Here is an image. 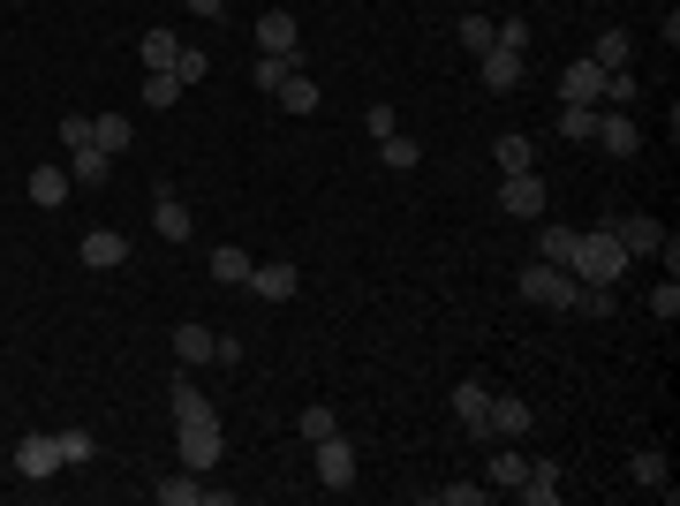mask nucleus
I'll return each instance as SVG.
<instances>
[{"label": "nucleus", "instance_id": "nucleus-44", "mask_svg": "<svg viewBox=\"0 0 680 506\" xmlns=\"http://www.w3.org/2000/svg\"><path fill=\"white\" fill-rule=\"evenodd\" d=\"M363 129H370V137H378V144H386V137H393V129H401V114H393V106H370V114H363Z\"/></svg>", "mask_w": 680, "mask_h": 506}, {"label": "nucleus", "instance_id": "nucleus-11", "mask_svg": "<svg viewBox=\"0 0 680 506\" xmlns=\"http://www.w3.org/2000/svg\"><path fill=\"white\" fill-rule=\"evenodd\" d=\"M23 197H30L38 212L68 204V167H30V174H23Z\"/></svg>", "mask_w": 680, "mask_h": 506}, {"label": "nucleus", "instance_id": "nucleus-43", "mask_svg": "<svg viewBox=\"0 0 680 506\" xmlns=\"http://www.w3.org/2000/svg\"><path fill=\"white\" fill-rule=\"evenodd\" d=\"M61 144L84 152V144H91V114H61Z\"/></svg>", "mask_w": 680, "mask_h": 506}, {"label": "nucleus", "instance_id": "nucleus-20", "mask_svg": "<svg viewBox=\"0 0 680 506\" xmlns=\"http://www.w3.org/2000/svg\"><path fill=\"white\" fill-rule=\"evenodd\" d=\"M514 492H521L529 506H552V499H559V461H529Z\"/></svg>", "mask_w": 680, "mask_h": 506}, {"label": "nucleus", "instance_id": "nucleus-4", "mask_svg": "<svg viewBox=\"0 0 680 506\" xmlns=\"http://www.w3.org/2000/svg\"><path fill=\"white\" fill-rule=\"evenodd\" d=\"M605 227H613V242H620L628 257H658V250H666V227H658L651 212H620V219H605Z\"/></svg>", "mask_w": 680, "mask_h": 506}, {"label": "nucleus", "instance_id": "nucleus-24", "mask_svg": "<svg viewBox=\"0 0 680 506\" xmlns=\"http://www.w3.org/2000/svg\"><path fill=\"white\" fill-rule=\"evenodd\" d=\"M484 408H492V393H484L477 378H462V385H454V416H462L477 439H484Z\"/></svg>", "mask_w": 680, "mask_h": 506}, {"label": "nucleus", "instance_id": "nucleus-30", "mask_svg": "<svg viewBox=\"0 0 680 506\" xmlns=\"http://www.w3.org/2000/svg\"><path fill=\"white\" fill-rule=\"evenodd\" d=\"M137 53H144V68H174L181 38H174V30H144V38H137Z\"/></svg>", "mask_w": 680, "mask_h": 506}, {"label": "nucleus", "instance_id": "nucleus-28", "mask_svg": "<svg viewBox=\"0 0 680 506\" xmlns=\"http://www.w3.org/2000/svg\"><path fill=\"white\" fill-rule=\"evenodd\" d=\"M492 160H500V174H529V167H537V144H529V137H500Z\"/></svg>", "mask_w": 680, "mask_h": 506}, {"label": "nucleus", "instance_id": "nucleus-46", "mask_svg": "<svg viewBox=\"0 0 680 506\" xmlns=\"http://www.w3.org/2000/svg\"><path fill=\"white\" fill-rule=\"evenodd\" d=\"M181 8H189V15H204V23H212V15H227V0H181Z\"/></svg>", "mask_w": 680, "mask_h": 506}, {"label": "nucleus", "instance_id": "nucleus-13", "mask_svg": "<svg viewBox=\"0 0 680 506\" xmlns=\"http://www.w3.org/2000/svg\"><path fill=\"white\" fill-rule=\"evenodd\" d=\"M597 144H605L613 160H635V152H643V129H635L628 114H597Z\"/></svg>", "mask_w": 680, "mask_h": 506}, {"label": "nucleus", "instance_id": "nucleus-22", "mask_svg": "<svg viewBox=\"0 0 680 506\" xmlns=\"http://www.w3.org/2000/svg\"><path fill=\"white\" fill-rule=\"evenodd\" d=\"M212 326H189V318H181V326H174V363H212Z\"/></svg>", "mask_w": 680, "mask_h": 506}, {"label": "nucleus", "instance_id": "nucleus-32", "mask_svg": "<svg viewBox=\"0 0 680 506\" xmlns=\"http://www.w3.org/2000/svg\"><path fill=\"white\" fill-rule=\"evenodd\" d=\"M597 114H605V106H559V137L590 144V137H597Z\"/></svg>", "mask_w": 680, "mask_h": 506}, {"label": "nucleus", "instance_id": "nucleus-41", "mask_svg": "<svg viewBox=\"0 0 680 506\" xmlns=\"http://www.w3.org/2000/svg\"><path fill=\"white\" fill-rule=\"evenodd\" d=\"M204 68H212V53H197V46H181V53H174V76H181V91H189Z\"/></svg>", "mask_w": 680, "mask_h": 506}, {"label": "nucleus", "instance_id": "nucleus-34", "mask_svg": "<svg viewBox=\"0 0 680 506\" xmlns=\"http://www.w3.org/2000/svg\"><path fill=\"white\" fill-rule=\"evenodd\" d=\"M174 99H181V76H174V68H152V76H144V106H160V114H167Z\"/></svg>", "mask_w": 680, "mask_h": 506}, {"label": "nucleus", "instance_id": "nucleus-35", "mask_svg": "<svg viewBox=\"0 0 680 506\" xmlns=\"http://www.w3.org/2000/svg\"><path fill=\"white\" fill-rule=\"evenodd\" d=\"M462 46H469V53H492V46H500V23H492V15H462Z\"/></svg>", "mask_w": 680, "mask_h": 506}, {"label": "nucleus", "instance_id": "nucleus-29", "mask_svg": "<svg viewBox=\"0 0 680 506\" xmlns=\"http://www.w3.org/2000/svg\"><path fill=\"white\" fill-rule=\"evenodd\" d=\"M378 160H386V167H393V174H408V167H424V144H416V137H401V129H393V137H386V144H378Z\"/></svg>", "mask_w": 680, "mask_h": 506}, {"label": "nucleus", "instance_id": "nucleus-15", "mask_svg": "<svg viewBox=\"0 0 680 506\" xmlns=\"http://www.w3.org/2000/svg\"><path fill=\"white\" fill-rule=\"evenodd\" d=\"M152 227H160L167 242H189V235H197V219H189V204H181L174 189H160V197H152Z\"/></svg>", "mask_w": 680, "mask_h": 506}, {"label": "nucleus", "instance_id": "nucleus-45", "mask_svg": "<svg viewBox=\"0 0 680 506\" xmlns=\"http://www.w3.org/2000/svg\"><path fill=\"white\" fill-rule=\"evenodd\" d=\"M500 46H514V53H529V23H521V15H507V23H500Z\"/></svg>", "mask_w": 680, "mask_h": 506}, {"label": "nucleus", "instance_id": "nucleus-17", "mask_svg": "<svg viewBox=\"0 0 680 506\" xmlns=\"http://www.w3.org/2000/svg\"><path fill=\"white\" fill-rule=\"evenodd\" d=\"M122 257H129V242H122L114 227H91V235H84V265H91V273H114Z\"/></svg>", "mask_w": 680, "mask_h": 506}, {"label": "nucleus", "instance_id": "nucleus-3", "mask_svg": "<svg viewBox=\"0 0 680 506\" xmlns=\"http://www.w3.org/2000/svg\"><path fill=\"white\" fill-rule=\"evenodd\" d=\"M68 461H61V439L53 431H30V439H15V477L23 484H46V477H61Z\"/></svg>", "mask_w": 680, "mask_h": 506}, {"label": "nucleus", "instance_id": "nucleus-31", "mask_svg": "<svg viewBox=\"0 0 680 506\" xmlns=\"http://www.w3.org/2000/svg\"><path fill=\"white\" fill-rule=\"evenodd\" d=\"M288 68H295V53H265V61H250V84H257V91H280Z\"/></svg>", "mask_w": 680, "mask_h": 506}, {"label": "nucleus", "instance_id": "nucleus-5", "mask_svg": "<svg viewBox=\"0 0 680 506\" xmlns=\"http://www.w3.org/2000/svg\"><path fill=\"white\" fill-rule=\"evenodd\" d=\"M174 431H181V469H189V477L219 469V423H212V416H197V423H174Z\"/></svg>", "mask_w": 680, "mask_h": 506}, {"label": "nucleus", "instance_id": "nucleus-8", "mask_svg": "<svg viewBox=\"0 0 680 506\" xmlns=\"http://www.w3.org/2000/svg\"><path fill=\"white\" fill-rule=\"evenodd\" d=\"M537 416H529V401H514V393H492V408H484V439H521Z\"/></svg>", "mask_w": 680, "mask_h": 506}, {"label": "nucleus", "instance_id": "nucleus-7", "mask_svg": "<svg viewBox=\"0 0 680 506\" xmlns=\"http://www.w3.org/2000/svg\"><path fill=\"white\" fill-rule=\"evenodd\" d=\"M318 484H326V492H348V484H355V446H348V439H318Z\"/></svg>", "mask_w": 680, "mask_h": 506}, {"label": "nucleus", "instance_id": "nucleus-6", "mask_svg": "<svg viewBox=\"0 0 680 506\" xmlns=\"http://www.w3.org/2000/svg\"><path fill=\"white\" fill-rule=\"evenodd\" d=\"M500 212H507V219H544V174L537 167L507 174V181H500Z\"/></svg>", "mask_w": 680, "mask_h": 506}, {"label": "nucleus", "instance_id": "nucleus-42", "mask_svg": "<svg viewBox=\"0 0 680 506\" xmlns=\"http://www.w3.org/2000/svg\"><path fill=\"white\" fill-rule=\"evenodd\" d=\"M492 499V484H446V492H439V506H484Z\"/></svg>", "mask_w": 680, "mask_h": 506}, {"label": "nucleus", "instance_id": "nucleus-1", "mask_svg": "<svg viewBox=\"0 0 680 506\" xmlns=\"http://www.w3.org/2000/svg\"><path fill=\"white\" fill-rule=\"evenodd\" d=\"M635 257L613 242V227H597V235H575V288H620V273H628Z\"/></svg>", "mask_w": 680, "mask_h": 506}, {"label": "nucleus", "instance_id": "nucleus-25", "mask_svg": "<svg viewBox=\"0 0 680 506\" xmlns=\"http://www.w3.org/2000/svg\"><path fill=\"white\" fill-rule=\"evenodd\" d=\"M106 174H114V160H106L99 144H84V152H68V181H91V189H99Z\"/></svg>", "mask_w": 680, "mask_h": 506}, {"label": "nucleus", "instance_id": "nucleus-36", "mask_svg": "<svg viewBox=\"0 0 680 506\" xmlns=\"http://www.w3.org/2000/svg\"><path fill=\"white\" fill-rule=\"evenodd\" d=\"M605 99H613V114H628V106L643 99V84H635L628 68H613V76H605Z\"/></svg>", "mask_w": 680, "mask_h": 506}, {"label": "nucleus", "instance_id": "nucleus-39", "mask_svg": "<svg viewBox=\"0 0 680 506\" xmlns=\"http://www.w3.org/2000/svg\"><path fill=\"white\" fill-rule=\"evenodd\" d=\"M651 311H658V326H673V318H680V280H673V273L651 288Z\"/></svg>", "mask_w": 680, "mask_h": 506}, {"label": "nucleus", "instance_id": "nucleus-12", "mask_svg": "<svg viewBox=\"0 0 680 506\" xmlns=\"http://www.w3.org/2000/svg\"><path fill=\"white\" fill-rule=\"evenodd\" d=\"M477 68H484V91H492V99L521 84V53H514V46H492V53H477Z\"/></svg>", "mask_w": 680, "mask_h": 506}, {"label": "nucleus", "instance_id": "nucleus-19", "mask_svg": "<svg viewBox=\"0 0 680 506\" xmlns=\"http://www.w3.org/2000/svg\"><path fill=\"white\" fill-rule=\"evenodd\" d=\"M628 477H635V484H643V492H666V499H673V461H666V454H658V446H643V454H635V461H628Z\"/></svg>", "mask_w": 680, "mask_h": 506}, {"label": "nucleus", "instance_id": "nucleus-27", "mask_svg": "<svg viewBox=\"0 0 680 506\" xmlns=\"http://www.w3.org/2000/svg\"><path fill=\"white\" fill-rule=\"evenodd\" d=\"M53 439H61V461H68V469H84V461H91V454H99V439H91V431H84V423H61V431H53Z\"/></svg>", "mask_w": 680, "mask_h": 506}, {"label": "nucleus", "instance_id": "nucleus-18", "mask_svg": "<svg viewBox=\"0 0 680 506\" xmlns=\"http://www.w3.org/2000/svg\"><path fill=\"white\" fill-rule=\"evenodd\" d=\"M204 273H212L219 288H242V280H250V250H242V242H219V250L204 257Z\"/></svg>", "mask_w": 680, "mask_h": 506}, {"label": "nucleus", "instance_id": "nucleus-21", "mask_svg": "<svg viewBox=\"0 0 680 506\" xmlns=\"http://www.w3.org/2000/svg\"><path fill=\"white\" fill-rule=\"evenodd\" d=\"M273 99H280V106H288V114H295V122H303V114H318V99H326V91H318V84H311V76H303V68H288V84H280V91H273Z\"/></svg>", "mask_w": 680, "mask_h": 506}, {"label": "nucleus", "instance_id": "nucleus-14", "mask_svg": "<svg viewBox=\"0 0 680 506\" xmlns=\"http://www.w3.org/2000/svg\"><path fill=\"white\" fill-rule=\"evenodd\" d=\"M257 303H288L295 295V265H250V280H242Z\"/></svg>", "mask_w": 680, "mask_h": 506}, {"label": "nucleus", "instance_id": "nucleus-2", "mask_svg": "<svg viewBox=\"0 0 680 506\" xmlns=\"http://www.w3.org/2000/svg\"><path fill=\"white\" fill-rule=\"evenodd\" d=\"M575 273H559V265H529L521 273V303H544V311H575Z\"/></svg>", "mask_w": 680, "mask_h": 506}, {"label": "nucleus", "instance_id": "nucleus-33", "mask_svg": "<svg viewBox=\"0 0 680 506\" xmlns=\"http://www.w3.org/2000/svg\"><path fill=\"white\" fill-rule=\"evenodd\" d=\"M197 416H212V401H204V393L174 370V423H197Z\"/></svg>", "mask_w": 680, "mask_h": 506}, {"label": "nucleus", "instance_id": "nucleus-26", "mask_svg": "<svg viewBox=\"0 0 680 506\" xmlns=\"http://www.w3.org/2000/svg\"><path fill=\"white\" fill-rule=\"evenodd\" d=\"M590 61H597L605 76H613V68H628V30H620V23H605V30H597V53H590Z\"/></svg>", "mask_w": 680, "mask_h": 506}, {"label": "nucleus", "instance_id": "nucleus-16", "mask_svg": "<svg viewBox=\"0 0 680 506\" xmlns=\"http://www.w3.org/2000/svg\"><path fill=\"white\" fill-rule=\"evenodd\" d=\"M537 265H559V273H567V265H575V227L544 219V227H537Z\"/></svg>", "mask_w": 680, "mask_h": 506}, {"label": "nucleus", "instance_id": "nucleus-37", "mask_svg": "<svg viewBox=\"0 0 680 506\" xmlns=\"http://www.w3.org/2000/svg\"><path fill=\"white\" fill-rule=\"evenodd\" d=\"M197 492H204V484H189V469L167 477V484H152V499H160V506H197Z\"/></svg>", "mask_w": 680, "mask_h": 506}, {"label": "nucleus", "instance_id": "nucleus-38", "mask_svg": "<svg viewBox=\"0 0 680 506\" xmlns=\"http://www.w3.org/2000/svg\"><path fill=\"white\" fill-rule=\"evenodd\" d=\"M333 431H340V416L326 408V401H311V408H303V439L318 446V439H333Z\"/></svg>", "mask_w": 680, "mask_h": 506}, {"label": "nucleus", "instance_id": "nucleus-40", "mask_svg": "<svg viewBox=\"0 0 680 506\" xmlns=\"http://www.w3.org/2000/svg\"><path fill=\"white\" fill-rule=\"evenodd\" d=\"M521 469H529V461H521V454L507 446V454H492V469H484V477H492V484H507V492H514V484H521Z\"/></svg>", "mask_w": 680, "mask_h": 506}, {"label": "nucleus", "instance_id": "nucleus-9", "mask_svg": "<svg viewBox=\"0 0 680 506\" xmlns=\"http://www.w3.org/2000/svg\"><path fill=\"white\" fill-rule=\"evenodd\" d=\"M597 99H605V68L597 61H575L559 76V106H597Z\"/></svg>", "mask_w": 680, "mask_h": 506}, {"label": "nucleus", "instance_id": "nucleus-23", "mask_svg": "<svg viewBox=\"0 0 680 506\" xmlns=\"http://www.w3.org/2000/svg\"><path fill=\"white\" fill-rule=\"evenodd\" d=\"M129 137H137V129H129L122 114H91V144H99L106 160H122V152H129Z\"/></svg>", "mask_w": 680, "mask_h": 506}, {"label": "nucleus", "instance_id": "nucleus-10", "mask_svg": "<svg viewBox=\"0 0 680 506\" xmlns=\"http://www.w3.org/2000/svg\"><path fill=\"white\" fill-rule=\"evenodd\" d=\"M257 46H265V53H295V46H303V23H295L288 8H265V15H257Z\"/></svg>", "mask_w": 680, "mask_h": 506}]
</instances>
